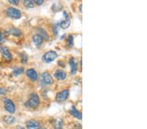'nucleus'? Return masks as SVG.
Returning a JSON list of instances; mask_svg holds the SVG:
<instances>
[{
	"instance_id": "f257e3e1",
	"label": "nucleus",
	"mask_w": 147,
	"mask_h": 129,
	"mask_svg": "<svg viewBox=\"0 0 147 129\" xmlns=\"http://www.w3.org/2000/svg\"><path fill=\"white\" fill-rule=\"evenodd\" d=\"M39 97L37 93H32L30 96V99L25 103V106L31 108H36L39 105Z\"/></svg>"
},
{
	"instance_id": "f03ea898",
	"label": "nucleus",
	"mask_w": 147,
	"mask_h": 129,
	"mask_svg": "<svg viewBox=\"0 0 147 129\" xmlns=\"http://www.w3.org/2000/svg\"><path fill=\"white\" fill-rule=\"evenodd\" d=\"M57 57H58L57 53L55 51L50 50L44 54L42 59H43V61L44 62V63H51V62L54 61L56 59V58H57Z\"/></svg>"
},
{
	"instance_id": "7ed1b4c3",
	"label": "nucleus",
	"mask_w": 147,
	"mask_h": 129,
	"mask_svg": "<svg viewBox=\"0 0 147 129\" xmlns=\"http://www.w3.org/2000/svg\"><path fill=\"white\" fill-rule=\"evenodd\" d=\"M7 15L11 18L19 19L21 17V12L19 9L14 7H9L7 11Z\"/></svg>"
},
{
	"instance_id": "20e7f679",
	"label": "nucleus",
	"mask_w": 147,
	"mask_h": 129,
	"mask_svg": "<svg viewBox=\"0 0 147 129\" xmlns=\"http://www.w3.org/2000/svg\"><path fill=\"white\" fill-rule=\"evenodd\" d=\"M4 106L7 112L10 113H14L15 112V105L11 99H5L4 100Z\"/></svg>"
},
{
	"instance_id": "39448f33",
	"label": "nucleus",
	"mask_w": 147,
	"mask_h": 129,
	"mask_svg": "<svg viewBox=\"0 0 147 129\" xmlns=\"http://www.w3.org/2000/svg\"><path fill=\"white\" fill-rule=\"evenodd\" d=\"M64 20H62L60 22V26L62 29H67L70 27V24H71V20H70V18L69 16L68 13L64 11Z\"/></svg>"
},
{
	"instance_id": "423d86ee",
	"label": "nucleus",
	"mask_w": 147,
	"mask_h": 129,
	"mask_svg": "<svg viewBox=\"0 0 147 129\" xmlns=\"http://www.w3.org/2000/svg\"><path fill=\"white\" fill-rule=\"evenodd\" d=\"M53 82L52 77L48 72H43L41 74V82L44 85H50Z\"/></svg>"
},
{
	"instance_id": "0eeeda50",
	"label": "nucleus",
	"mask_w": 147,
	"mask_h": 129,
	"mask_svg": "<svg viewBox=\"0 0 147 129\" xmlns=\"http://www.w3.org/2000/svg\"><path fill=\"white\" fill-rule=\"evenodd\" d=\"M70 95V91L68 90H65L62 91L58 93L56 95V101L58 102H64L66 101L69 97Z\"/></svg>"
},
{
	"instance_id": "6e6552de",
	"label": "nucleus",
	"mask_w": 147,
	"mask_h": 129,
	"mask_svg": "<svg viewBox=\"0 0 147 129\" xmlns=\"http://www.w3.org/2000/svg\"><path fill=\"white\" fill-rule=\"evenodd\" d=\"M1 54L3 55V57L6 59L7 61H11L13 58L12 54L10 52L8 48L7 47H1Z\"/></svg>"
},
{
	"instance_id": "1a4fd4ad",
	"label": "nucleus",
	"mask_w": 147,
	"mask_h": 129,
	"mask_svg": "<svg viewBox=\"0 0 147 129\" xmlns=\"http://www.w3.org/2000/svg\"><path fill=\"white\" fill-rule=\"evenodd\" d=\"M27 129H39L40 124L35 120H29L26 122Z\"/></svg>"
},
{
	"instance_id": "9d476101",
	"label": "nucleus",
	"mask_w": 147,
	"mask_h": 129,
	"mask_svg": "<svg viewBox=\"0 0 147 129\" xmlns=\"http://www.w3.org/2000/svg\"><path fill=\"white\" fill-rule=\"evenodd\" d=\"M26 75L29 77V78L32 80V81H36L37 80V73L36 70L33 68H30L26 71Z\"/></svg>"
},
{
	"instance_id": "9b49d317",
	"label": "nucleus",
	"mask_w": 147,
	"mask_h": 129,
	"mask_svg": "<svg viewBox=\"0 0 147 129\" xmlns=\"http://www.w3.org/2000/svg\"><path fill=\"white\" fill-rule=\"evenodd\" d=\"M33 41L35 45L39 48L41 46L42 43H43V39L39 34H36L33 37Z\"/></svg>"
},
{
	"instance_id": "f8f14e48",
	"label": "nucleus",
	"mask_w": 147,
	"mask_h": 129,
	"mask_svg": "<svg viewBox=\"0 0 147 129\" xmlns=\"http://www.w3.org/2000/svg\"><path fill=\"white\" fill-rule=\"evenodd\" d=\"M70 113L73 115V117H75V118H77L78 119H82V113H81V112H80L79 110H77L75 106H72V108H71Z\"/></svg>"
},
{
	"instance_id": "ddd939ff",
	"label": "nucleus",
	"mask_w": 147,
	"mask_h": 129,
	"mask_svg": "<svg viewBox=\"0 0 147 129\" xmlns=\"http://www.w3.org/2000/svg\"><path fill=\"white\" fill-rule=\"evenodd\" d=\"M70 64L71 66V74L75 75V74H76V72L77 71V64L76 63V62H75L74 59L71 58L70 60Z\"/></svg>"
},
{
	"instance_id": "4468645a",
	"label": "nucleus",
	"mask_w": 147,
	"mask_h": 129,
	"mask_svg": "<svg viewBox=\"0 0 147 129\" xmlns=\"http://www.w3.org/2000/svg\"><path fill=\"white\" fill-rule=\"evenodd\" d=\"M54 76L56 78H57L59 80H64L66 79V74L65 72H64L63 70H58L55 72Z\"/></svg>"
},
{
	"instance_id": "2eb2a0df",
	"label": "nucleus",
	"mask_w": 147,
	"mask_h": 129,
	"mask_svg": "<svg viewBox=\"0 0 147 129\" xmlns=\"http://www.w3.org/2000/svg\"><path fill=\"white\" fill-rule=\"evenodd\" d=\"M8 33L15 37H20L22 34L21 31L17 28H11L9 30Z\"/></svg>"
},
{
	"instance_id": "dca6fc26",
	"label": "nucleus",
	"mask_w": 147,
	"mask_h": 129,
	"mask_svg": "<svg viewBox=\"0 0 147 129\" xmlns=\"http://www.w3.org/2000/svg\"><path fill=\"white\" fill-rule=\"evenodd\" d=\"M3 121L8 124H12L16 121V119L11 115H6L3 117Z\"/></svg>"
},
{
	"instance_id": "f3484780",
	"label": "nucleus",
	"mask_w": 147,
	"mask_h": 129,
	"mask_svg": "<svg viewBox=\"0 0 147 129\" xmlns=\"http://www.w3.org/2000/svg\"><path fill=\"white\" fill-rule=\"evenodd\" d=\"M54 129H63V123H62V119H56L54 124Z\"/></svg>"
},
{
	"instance_id": "a211bd4d",
	"label": "nucleus",
	"mask_w": 147,
	"mask_h": 129,
	"mask_svg": "<svg viewBox=\"0 0 147 129\" xmlns=\"http://www.w3.org/2000/svg\"><path fill=\"white\" fill-rule=\"evenodd\" d=\"M24 72V68L20 67V68H15L13 71V75L14 76H18L22 74Z\"/></svg>"
},
{
	"instance_id": "6ab92c4d",
	"label": "nucleus",
	"mask_w": 147,
	"mask_h": 129,
	"mask_svg": "<svg viewBox=\"0 0 147 129\" xmlns=\"http://www.w3.org/2000/svg\"><path fill=\"white\" fill-rule=\"evenodd\" d=\"M67 44L70 48H72L74 45V37L73 35H70L68 36V40H67Z\"/></svg>"
},
{
	"instance_id": "aec40b11",
	"label": "nucleus",
	"mask_w": 147,
	"mask_h": 129,
	"mask_svg": "<svg viewBox=\"0 0 147 129\" xmlns=\"http://www.w3.org/2000/svg\"><path fill=\"white\" fill-rule=\"evenodd\" d=\"M39 34L43 37V39H45V40L48 39V37H49L48 35L47 34V33H46L45 31L43 30V29H39Z\"/></svg>"
},
{
	"instance_id": "412c9836",
	"label": "nucleus",
	"mask_w": 147,
	"mask_h": 129,
	"mask_svg": "<svg viewBox=\"0 0 147 129\" xmlns=\"http://www.w3.org/2000/svg\"><path fill=\"white\" fill-rule=\"evenodd\" d=\"M24 5L26 7L28 8H33L34 7V4H33V2L32 1H30V0H26V1H23Z\"/></svg>"
},
{
	"instance_id": "4be33fe9",
	"label": "nucleus",
	"mask_w": 147,
	"mask_h": 129,
	"mask_svg": "<svg viewBox=\"0 0 147 129\" xmlns=\"http://www.w3.org/2000/svg\"><path fill=\"white\" fill-rule=\"evenodd\" d=\"M28 60V55H27V54L25 52H23L22 54H21V61L22 63L25 64L27 63Z\"/></svg>"
},
{
	"instance_id": "5701e85b",
	"label": "nucleus",
	"mask_w": 147,
	"mask_h": 129,
	"mask_svg": "<svg viewBox=\"0 0 147 129\" xmlns=\"http://www.w3.org/2000/svg\"><path fill=\"white\" fill-rule=\"evenodd\" d=\"M5 41V33L0 32V43H3Z\"/></svg>"
},
{
	"instance_id": "b1692460",
	"label": "nucleus",
	"mask_w": 147,
	"mask_h": 129,
	"mask_svg": "<svg viewBox=\"0 0 147 129\" xmlns=\"http://www.w3.org/2000/svg\"><path fill=\"white\" fill-rule=\"evenodd\" d=\"M7 93V91L6 89L0 88V95H5Z\"/></svg>"
},
{
	"instance_id": "393cba45",
	"label": "nucleus",
	"mask_w": 147,
	"mask_h": 129,
	"mask_svg": "<svg viewBox=\"0 0 147 129\" xmlns=\"http://www.w3.org/2000/svg\"><path fill=\"white\" fill-rule=\"evenodd\" d=\"M9 3L13 4V5H18L19 3V1H18V0H10Z\"/></svg>"
},
{
	"instance_id": "a878e982",
	"label": "nucleus",
	"mask_w": 147,
	"mask_h": 129,
	"mask_svg": "<svg viewBox=\"0 0 147 129\" xmlns=\"http://www.w3.org/2000/svg\"><path fill=\"white\" fill-rule=\"evenodd\" d=\"M35 3H36L37 5H41V4L43 3V0H35Z\"/></svg>"
},
{
	"instance_id": "bb28decb",
	"label": "nucleus",
	"mask_w": 147,
	"mask_h": 129,
	"mask_svg": "<svg viewBox=\"0 0 147 129\" xmlns=\"http://www.w3.org/2000/svg\"><path fill=\"white\" fill-rule=\"evenodd\" d=\"M75 129H82L81 124L79 123L75 124Z\"/></svg>"
},
{
	"instance_id": "cd10ccee",
	"label": "nucleus",
	"mask_w": 147,
	"mask_h": 129,
	"mask_svg": "<svg viewBox=\"0 0 147 129\" xmlns=\"http://www.w3.org/2000/svg\"><path fill=\"white\" fill-rule=\"evenodd\" d=\"M18 129H24V128H23V127H22V126H19V127H18Z\"/></svg>"
},
{
	"instance_id": "c85d7f7f",
	"label": "nucleus",
	"mask_w": 147,
	"mask_h": 129,
	"mask_svg": "<svg viewBox=\"0 0 147 129\" xmlns=\"http://www.w3.org/2000/svg\"><path fill=\"white\" fill-rule=\"evenodd\" d=\"M80 11L82 12V5H80Z\"/></svg>"
},
{
	"instance_id": "c756f323",
	"label": "nucleus",
	"mask_w": 147,
	"mask_h": 129,
	"mask_svg": "<svg viewBox=\"0 0 147 129\" xmlns=\"http://www.w3.org/2000/svg\"><path fill=\"white\" fill-rule=\"evenodd\" d=\"M42 129H46V128H43Z\"/></svg>"
}]
</instances>
